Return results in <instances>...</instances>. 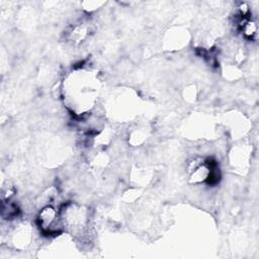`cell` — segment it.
Wrapping results in <instances>:
<instances>
[{
  "instance_id": "1",
  "label": "cell",
  "mask_w": 259,
  "mask_h": 259,
  "mask_svg": "<svg viewBox=\"0 0 259 259\" xmlns=\"http://www.w3.org/2000/svg\"><path fill=\"white\" fill-rule=\"evenodd\" d=\"M37 225L45 235H57L63 226L61 212L52 205H46L37 215Z\"/></svg>"
}]
</instances>
